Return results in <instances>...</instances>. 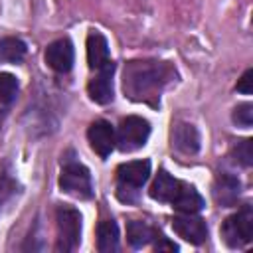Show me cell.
Returning <instances> with one entry per match:
<instances>
[{"instance_id": "obj_1", "label": "cell", "mask_w": 253, "mask_h": 253, "mask_svg": "<svg viewBox=\"0 0 253 253\" xmlns=\"http://www.w3.org/2000/svg\"><path fill=\"white\" fill-rule=\"evenodd\" d=\"M174 75V67L166 61H128L125 65L123 89L130 101L154 105Z\"/></svg>"}, {"instance_id": "obj_2", "label": "cell", "mask_w": 253, "mask_h": 253, "mask_svg": "<svg viewBox=\"0 0 253 253\" xmlns=\"http://www.w3.org/2000/svg\"><path fill=\"white\" fill-rule=\"evenodd\" d=\"M150 176L148 160H132L125 162L117 168V198L125 204H132L138 198V190Z\"/></svg>"}, {"instance_id": "obj_3", "label": "cell", "mask_w": 253, "mask_h": 253, "mask_svg": "<svg viewBox=\"0 0 253 253\" xmlns=\"http://www.w3.org/2000/svg\"><path fill=\"white\" fill-rule=\"evenodd\" d=\"M148 136H150V123L142 117L130 115L119 123L115 130V146H119V150L123 152H132L142 148Z\"/></svg>"}, {"instance_id": "obj_4", "label": "cell", "mask_w": 253, "mask_h": 253, "mask_svg": "<svg viewBox=\"0 0 253 253\" xmlns=\"http://www.w3.org/2000/svg\"><path fill=\"white\" fill-rule=\"evenodd\" d=\"M57 221V249L73 251L81 241V213L71 206H59L55 211Z\"/></svg>"}, {"instance_id": "obj_5", "label": "cell", "mask_w": 253, "mask_h": 253, "mask_svg": "<svg viewBox=\"0 0 253 253\" xmlns=\"http://www.w3.org/2000/svg\"><path fill=\"white\" fill-rule=\"evenodd\" d=\"M221 237L229 247H241L253 239V211L249 206H243L223 221Z\"/></svg>"}, {"instance_id": "obj_6", "label": "cell", "mask_w": 253, "mask_h": 253, "mask_svg": "<svg viewBox=\"0 0 253 253\" xmlns=\"http://www.w3.org/2000/svg\"><path fill=\"white\" fill-rule=\"evenodd\" d=\"M59 188L65 194H71L81 200H89L93 196V184H91L89 170L79 162L65 164L59 176Z\"/></svg>"}, {"instance_id": "obj_7", "label": "cell", "mask_w": 253, "mask_h": 253, "mask_svg": "<svg viewBox=\"0 0 253 253\" xmlns=\"http://www.w3.org/2000/svg\"><path fill=\"white\" fill-rule=\"evenodd\" d=\"M172 229L184 241L192 245H202L208 239V225L196 213H180L172 219Z\"/></svg>"}, {"instance_id": "obj_8", "label": "cell", "mask_w": 253, "mask_h": 253, "mask_svg": "<svg viewBox=\"0 0 253 253\" xmlns=\"http://www.w3.org/2000/svg\"><path fill=\"white\" fill-rule=\"evenodd\" d=\"M113 71H115V63L109 59L103 67L97 69V75L87 85L89 97L99 105H107L113 101Z\"/></svg>"}, {"instance_id": "obj_9", "label": "cell", "mask_w": 253, "mask_h": 253, "mask_svg": "<svg viewBox=\"0 0 253 253\" xmlns=\"http://www.w3.org/2000/svg\"><path fill=\"white\" fill-rule=\"evenodd\" d=\"M43 57H45V63H47L53 71H57V73H67V71L71 69L73 57H75V53H73V43H71L67 38H59V40L51 42V43L45 47Z\"/></svg>"}, {"instance_id": "obj_10", "label": "cell", "mask_w": 253, "mask_h": 253, "mask_svg": "<svg viewBox=\"0 0 253 253\" xmlns=\"http://www.w3.org/2000/svg\"><path fill=\"white\" fill-rule=\"evenodd\" d=\"M87 138H89L91 148L101 158H107L111 150L115 148V128L107 121H95L87 130Z\"/></svg>"}, {"instance_id": "obj_11", "label": "cell", "mask_w": 253, "mask_h": 253, "mask_svg": "<svg viewBox=\"0 0 253 253\" xmlns=\"http://www.w3.org/2000/svg\"><path fill=\"white\" fill-rule=\"evenodd\" d=\"M172 144L180 154L194 156L200 150V134L196 126L190 123H178L172 130Z\"/></svg>"}, {"instance_id": "obj_12", "label": "cell", "mask_w": 253, "mask_h": 253, "mask_svg": "<svg viewBox=\"0 0 253 253\" xmlns=\"http://www.w3.org/2000/svg\"><path fill=\"white\" fill-rule=\"evenodd\" d=\"M170 204L178 213H198L206 206L200 192L194 186H188V184H182V182H180L178 192L174 194Z\"/></svg>"}, {"instance_id": "obj_13", "label": "cell", "mask_w": 253, "mask_h": 253, "mask_svg": "<svg viewBox=\"0 0 253 253\" xmlns=\"http://www.w3.org/2000/svg\"><path fill=\"white\" fill-rule=\"evenodd\" d=\"M109 61V43L103 34L91 32L87 36V63L91 69H99Z\"/></svg>"}, {"instance_id": "obj_14", "label": "cell", "mask_w": 253, "mask_h": 253, "mask_svg": "<svg viewBox=\"0 0 253 253\" xmlns=\"http://www.w3.org/2000/svg\"><path fill=\"white\" fill-rule=\"evenodd\" d=\"M178 186H180V182H178L174 176H170L166 170H160V172L156 174L154 182L150 184L148 194H150V198L156 200V202H172L174 194L178 192Z\"/></svg>"}, {"instance_id": "obj_15", "label": "cell", "mask_w": 253, "mask_h": 253, "mask_svg": "<svg viewBox=\"0 0 253 253\" xmlns=\"http://www.w3.org/2000/svg\"><path fill=\"white\" fill-rule=\"evenodd\" d=\"M237 196H239V180L229 176V174L219 176L215 186H213L215 202L221 204V206H233L237 202Z\"/></svg>"}, {"instance_id": "obj_16", "label": "cell", "mask_w": 253, "mask_h": 253, "mask_svg": "<svg viewBox=\"0 0 253 253\" xmlns=\"http://www.w3.org/2000/svg\"><path fill=\"white\" fill-rule=\"evenodd\" d=\"M97 249L101 253H113L119 249V227L113 219H103L97 225Z\"/></svg>"}, {"instance_id": "obj_17", "label": "cell", "mask_w": 253, "mask_h": 253, "mask_svg": "<svg viewBox=\"0 0 253 253\" xmlns=\"http://www.w3.org/2000/svg\"><path fill=\"white\" fill-rule=\"evenodd\" d=\"M154 233H156V231H154L148 223H144V221L132 219V221L126 223V239H128V243H130L134 249H140V247H144L146 243H150L152 237H154Z\"/></svg>"}, {"instance_id": "obj_18", "label": "cell", "mask_w": 253, "mask_h": 253, "mask_svg": "<svg viewBox=\"0 0 253 253\" xmlns=\"http://www.w3.org/2000/svg\"><path fill=\"white\" fill-rule=\"evenodd\" d=\"M26 57V43L20 38L0 40V63H18Z\"/></svg>"}, {"instance_id": "obj_19", "label": "cell", "mask_w": 253, "mask_h": 253, "mask_svg": "<svg viewBox=\"0 0 253 253\" xmlns=\"http://www.w3.org/2000/svg\"><path fill=\"white\" fill-rule=\"evenodd\" d=\"M18 95V79L12 73H0V105H8Z\"/></svg>"}, {"instance_id": "obj_20", "label": "cell", "mask_w": 253, "mask_h": 253, "mask_svg": "<svg viewBox=\"0 0 253 253\" xmlns=\"http://www.w3.org/2000/svg\"><path fill=\"white\" fill-rule=\"evenodd\" d=\"M233 156L241 166H251L253 164V140L245 138L237 142V146L233 148Z\"/></svg>"}, {"instance_id": "obj_21", "label": "cell", "mask_w": 253, "mask_h": 253, "mask_svg": "<svg viewBox=\"0 0 253 253\" xmlns=\"http://www.w3.org/2000/svg\"><path fill=\"white\" fill-rule=\"evenodd\" d=\"M233 123L237 126L249 128L253 125V105L251 103H241L233 109Z\"/></svg>"}, {"instance_id": "obj_22", "label": "cell", "mask_w": 253, "mask_h": 253, "mask_svg": "<svg viewBox=\"0 0 253 253\" xmlns=\"http://www.w3.org/2000/svg\"><path fill=\"white\" fill-rule=\"evenodd\" d=\"M237 91L243 95H251L253 93V69H247L241 79L237 81Z\"/></svg>"}, {"instance_id": "obj_23", "label": "cell", "mask_w": 253, "mask_h": 253, "mask_svg": "<svg viewBox=\"0 0 253 253\" xmlns=\"http://www.w3.org/2000/svg\"><path fill=\"white\" fill-rule=\"evenodd\" d=\"M152 241H154V249H156V251H178V245L172 243L168 237H164V235L158 233V231L154 233Z\"/></svg>"}]
</instances>
